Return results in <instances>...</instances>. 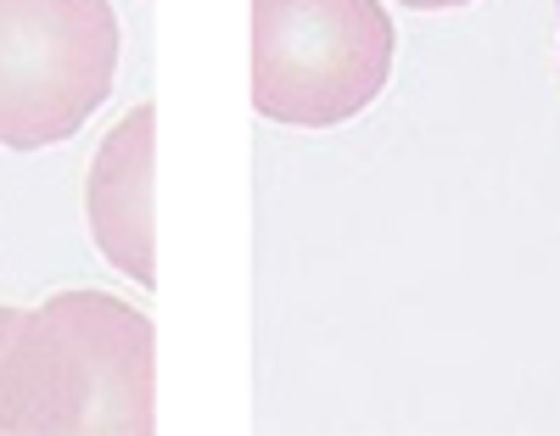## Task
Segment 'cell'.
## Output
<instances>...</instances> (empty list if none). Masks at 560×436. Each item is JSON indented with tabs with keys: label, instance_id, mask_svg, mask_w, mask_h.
Wrapping results in <instances>:
<instances>
[{
	"label": "cell",
	"instance_id": "obj_1",
	"mask_svg": "<svg viewBox=\"0 0 560 436\" xmlns=\"http://www.w3.org/2000/svg\"><path fill=\"white\" fill-rule=\"evenodd\" d=\"M7 436H152L158 330L107 291H57L18 314L0 353Z\"/></svg>",
	"mask_w": 560,
	"mask_h": 436
},
{
	"label": "cell",
	"instance_id": "obj_2",
	"mask_svg": "<svg viewBox=\"0 0 560 436\" xmlns=\"http://www.w3.org/2000/svg\"><path fill=\"white\" fill-rule=\"evenodd\" d=\"M382 0H253V107L292 129L359 118L393 79Z\"/></svg>",
	"mask_w": 560,
	"mask_h": 436
},
{
	"label": "cell",
	"instance_id": "obj_3",
	"mask_svg": "<svg viewBox=\"0 0 560 436\" xmlns=\"http://www.w3.org/2000/svg\"><path fill=\"white\" fill-rule=\"evenodd\" d=\"M118 51L113 0H0V145L73 140L113 95Z\"/></svg>",
	"mask_w": 560,
	"mask_h": 436
},
{
	"label": "cell",
	"instance_id": "obj_4",
	"mask_svg": "<svg viewBox=\"0 0 560 436\" xmlns=\"http://www.w3.org/2000/svg\"><path fill=\"white\" fill-rule=\"evenodd\" d=\"M152 179H158V107L140 102L113 123L96 163L84 179V213L90 235L113 269L135 285H158V224H152Z\"/></svg>",
	"mask_w": 560,
	"mask_h": 436
},
{
	"label": "cell",
	"instance_id": "obj_5",
	"mask_svg": "<svg viewBox=\"0 0 560 436\" xmlns=\"http://www.w3.org/2000/svg\"><path fill=\"white\" fill-rule=\"evenodd\" d=\"M415 12H454V7H471V0H404Z\"/></svg>",
	"mask_w": 560,
	"mask_h": 436
},
{
	"label": "cell",
	"instance_id": "obj_6",
	"mask_svg": "<svg viewBox=\"0 0 560 436\" xmlns=\"http://www.w3.org/2000/svg\"><path fill=\"white\" fill-rule=\"evenodd\" d=\"M18 314H23V308H0V353H7V335H12Z\"/></svg>",
	"mask_w": 560,
	"mask_h": 436
},
{
	"label": "cell",
	"instance_id": "obj_7",
	"mask_svg": "<svg viewBox=\"0 0 560 436\" xmlns=\"http://www.w3.org/2000/svg\"><path fill=\"white\" fill-rule=\"evenodd\" d=\"M555 12H560V0H555Z\"/></svg>",
	"mask_w": 560,
	"mask_h": 436
}]
</instances>
